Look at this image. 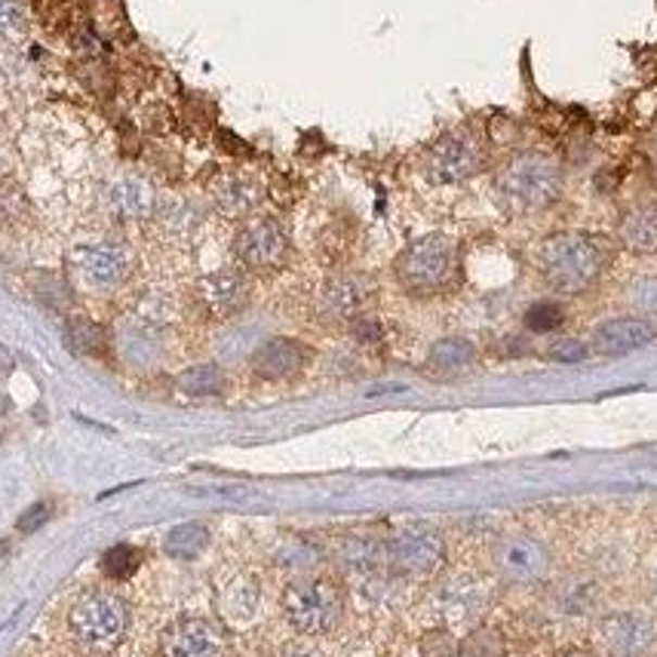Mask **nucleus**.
<instances>
[{"label": "nucleus", "instance_id": "1", "mask_svg": "<svg viewBox=\"0 0 657 657\" xmlns=\"http://www.w3.org/2000/svg\"><path fill=\"white\" fill-rule=\"evenodd\" d=\"M611 247L599 233H551L538 249V270L556 295H584L605 277Z\"/></svg>", "mask_w": 657, "mask_h": 657}, {"label": "nucleus", "instance_id": "2", "mask_svg": "<svg viewBox=\"0 0 657 657\" xmlns=\"http://www.w3.org/2000/svg\"><path fill=\"white\" fill-rule=\"evenodd\" d=\"M132 611L121 593L92 586L84 590L65 615V630L74 648L87 657H111L129 636Z\"/></svg>", "mask_w": 657, "mask_h": 657}, {"label": "nucleus", "instance_id": "3", "mask_svg": "<svg viewBox=\"0 0 657 657\" xmlns=\"http://www.w3.org/2000/svg\"><path fill=\"white\" fill-rule=\"evenodd\" d=\"M495 191L516 213L551 210L563 197V166L544 151H522L497 169Z\"/></svg>", "mask_w": 657, "mask_h": 657}, {"label": "nucleus", "instance_id": "4", "mask_svg": "<svg viewBox=\"0 0 657 657\" xmlns=\"http://www.w3.org/2000/svg\"><path fill=\"white\" fill-rule=\"evenodd\" d=\"M462 270L458 243L445 233H425L412 240L393 262V277L409 295L427 299L452 289Z\"/></svg>", "mask_w": 657, "mask_h": 657}, {"label": "nucleus", "instance_id": "5", "mask_svg": "<svg viewBox=\"0 0 657 657\" xmlns=\"http://www.w3.org/2000/svg\"><path fill=\"white\" fill-rule=\"evenodd\" d=\"M286 623L302 636H326L344 618V590L332 578H299L283 590Z\"/></svg>", "mask_w": 657, "mask_h": 657}, {"label": "nucleus", "instance_id": "6", "mask_svg": "<svg viewBox=\"0 0 657 657\" xmlns=\"http://www.w3.org/2000/svg\"><path fill=\"white\" fill-rule=\"evenodd\" d=\"M388 547V571L396 578H430L443 569L445 541L433 526H406Z\"/></svg>", "mask_w": 657, "mask_h": 657}, {"label": "nucleus", "instance_id": "7", "mask_svg": "<svg viewBox=\"0 0 657 657\" xmlns=\"http://www.w3.org/2000/svg\"><path fill=\"white\" fill-rule=\"evenodd\" d=\"M485 166V151L477 136L455 129L445 132L440 142H433V148L427 151L425 173L430 181L437 185H462L470 181L473 176H480Z\"/></svg>", "mask_w": 657, "mask_h": 657}, {"label": "nucleus", "instance_id": "8", "mask_svg": "<svg viewBox=\"0 0 657 657\" xmlns=\"http://www.w3.org/2000/svg\"><path fill=\"white\" fill-rule=\"evenodd\" d=\"M289 255V233L274 215H252L233 237V258L243 270H274Z\"/></svg>", "mask_w": 657, "mask_h": 657}, {"label": "nucleus", "instance_id": "9", "mask_svg": "<svg viewBox=\"0 0 657 657\" xmlns=\"http://www.w3.org/2000/svg\"><path fill=\"white\" fill-rule=\"evenodd\" d=\"M72 270L92 292H114L129 280L132 255L121 243H84L72 252Z\"/></svg>", "mask_w": 657, "mask_h": 657}, {"label": "nucleus", "instance_id": "10", "mask_svg": "<svg viewBox=\"0 0 657 657\" xmlns=\"http://www.w3.org/2000/svg\"><path fill=\"white\" fill-rule=\"evenodd\" d=\"M495 569L510 584H541L551 574V551L532 534H507L497 541Z\"/></svg>", "mask_w": 657, "mask_h": 657}, {"label": "nucleus", "instance_id": "11", "mask_svg": "<svg viewBox=\"0 0 657 657\" xmlns=\"http://www.w3.org/2000/svg\"><path fill=\"white\" fill-rule=\"evenodd\" d=\"M161 657H225L228 636L210 618H178L161 633Z\"/></svg>", "mask_w": 657, "mask_h": 657}, {"label": "nucleus", "instance_id": "12", "mask_svg": "<svg viewBox=\"0 0 657 657\" xmlns=\"http://www.w3.org/2000/svg\"><path fill=\"white\" fill-rule=\"evenodd\" d=\"M605 657H648L657 642V627L640 611L605 615L596 630Z\"/></svg>", "mask_w": 657, "mask_h": 657}, {"label": "nucleus", "instance_id": "13", "mask_svg": "<svg viewBox=\"0 0 657 657\" xmlns=\"http://www.w3.org/2000/svg\"><path fill=\"white\" fill-rule=\"evenodd\" d=\"M249 277L243 267H222L206 277H200L197 283V302L203 304V311L215 320H228L237 317L249 304Z\"/></svg>", "mask_w": 657, "mask_h": 657}, {"label": "nucleus", "instance_id": "14", "mask_svg": "<svg viewBox=\"0 0 657 657\" xmlns=\"http://www.w3.org/2000/svg\"><path fill=\"white\" fill-rule=\"evenodd\" d=\"M307 348L302 341L286 336H274L258 341V348L249 354V369L262 381H286L295 378L307 366Z\"/></svg>", "mask_w": 657, "mask_h": 657}, {"label": "nucleus", "instance_id": "15", "mask_svg": "<svg viewBox=\"0 0 657 657\" xmlns=\"http://www.w3.org/2000/svg\"><path fill=\"white\" fill-rule=\"evenodd\" d=\"M375 295V286L363 274H338L326 280L320 292V311L332 320H359L363 311L369 307Z\"/></svg>", "mask_w": 657, "mask_h": 657}, {"label": "nucleus", "instance_id": "16", "mask_svg": "<svg viewBox=\"0 0 657 657\" xmlns=\"http://www.w3.org/2000/svg\"><path fill=\"white\" fill-rule=\"evenodd\" d=\"M157 191L142 176H121L108 185L105 206L117 222H148L157 213Z\"/></svg>", "mask_w": 657, "mask_h": 657}, {"label": "nucleus", "instance_id": "17", "mask_svg": "<svg viewBox=\"0 0 657 657\" xmlns=\"http://www.w3.org/2000/svg\"><path fill=\"white\" fill-rule=\"evenodd\" d=\"M489 605V590L470 574H455L437 590V608L448 623H473Z\"/></svg>", "mask_w": 657, "mask_h": 657}, {"label": "nucleus", "instance_id": "18", "mask_svg": "<svg viewBox=\"0 0 657 657\" xmlns=\"http://www.w3.org/2000/svg\"><path fill=\"white\" fill-rule=\"evenodd\" d=\"M657 326L648 317H615L596 326L593 332V351L603 356H623L652 344Z\"/></svg>", "mask_w": 657, "mask_h": 657}, {"label": "nucleus", "instance_id": "19", "mask_svg": "<svg viewBox=\"0 0 657 657\" xmlns=\"http://www.w3.org/2000/svg\"><path fill=\"white\" fill-rule=\"evenodd\" d=\"M262 200H265V191L255 178L240 176V173L215 178L213 203L215 210L228 218H252V213L262 206Z\"/></svg>", "mask_w": 657, "mask_h": 657}, {"label": "nucleus", "instance_id": "20", "mask_svg": "<svg viewBox=\"0 0 657 657\" xmlns=\"http://www.w3.org/2000/svg\"><path fill=\"white\" fill-rule=\"evenodd\" d=\"M618 243L633 255H657V203H640L621 215Z\"/></svg>", "mask_w": 657, "mask_h": 657}, {"label": "nucleus", "instance_id": "21", "mask_svg": "<svg viewBox=\"0 0 657 657\" xmlns=\"http://www.w3.org/2000/svg\"><path fill=\"white\" fill-rule=\"evenodd\" d=\"M218 608L231 623H249L262 608V586L252 574H237L218 593Z\"/></svg>", "mask_w": 657, "mask_h": 657}, {"label": "nucleus", "instance_id": "22", "mask_svg": "<svg viewBox=\"0 0 657 657\" xmlns=\"http://www.w3.org/2000/svg\"><path fill=\"white\" fill-rule=\"evenodd\" d=\"M596 603H599V586L581 574L559 581L553 590V608L566 618H586L596 608Z\"/></svg>", "mask_w": 657, "mask_h": 657}, {"label": "nucleus", "instance_id": "23", "mask_svg": "<svg viewBox=\"0 0 657 657\" xmlns=\"http://www.w3.org/2000/svg\"><path fill=\"white\" fill-rule=\"evenodd\" d=\"M161 336L154 326H142V323H129L124 332H121V356H124L129 366L136 369H148L161 359Z\"/></svg>", "mask_w": 657, "mask_h": 657}, {"label": "nucleus", "instance_id": "24", "mask_svg": "<svg viewBox=\"0 0 657 657\" xmlns=\"http://www.w3.org/2000/svg\"><path fill=\"white\" fill-rule=\"evenodd\" d=\"M473 363H477V348H473V341H467L462 336L440 338L427 354V366L437 375L467 372Z\"/></svg>", "mask_w": 657, "mask_h": 657}, {"label": "nucleus", "instance_id": "25", "mask_svg": "<svg viewBox=\"0 0 657 657\" xmlns=\"http://www.w3.org/2000/svg\"><path fill=\"white\" fill-rule=\"evenodd\" d=\"M213 532L206 522H181L176 529H169L163 538V553L173 559H197L200 553L210 547Z\"/></svg>", "mask_w": 657, "mask_h": 657}, {"label": "nucleus", "instance_id": "26", "mask_svg": "<svg viewBox=\"0 0 657 657\" xmlns=\"http://www.w3.org/2000/svg\"><path fill=\"white\" fill-rule=\"evenodd\" d=\"M176 388L185 396H197V400H206V396H218L225 391V369L218 363H197L188 366L185 372H178Z\"/></svg>", "mask_w": 657, "mask_h": 657}, {"label": "nucleus", "instance_id": "27", "mask_svg": "<svg viewBox=\"0 0 657 657\" xmlns=\"http://www.w3.org/2000/svg\"><path fill=\"white\" fill-rule=\"evenodd\" d=\"M99 569H102L108 581H129L136 571L142 569V551L132 547V544H117V547L105 551Z\"/></svg>", "mask_w": 657, "mask_h": 657}, {"label": "nucleus", "instance_id": "28", "mask_svg": "<svg viewBox=\"0 0 657 657\" xmlns=\"http://www.w3.org/2000/svg\"><path fill=\"white\" fill-rule=\"evenodd\" d=\"M507 642L495 627H473L462 642H458V655L462 657H504Z\"/></svg>", "mask_w": 657, "mask_h": 657}, {"label": "nucleus", "instance_id": "29", "mask_svg": "<svg viewBox=\"0 0 657 657\" xmlns=\"http://www.w3.org/2000/svg\"><path fill=\"white\" fill-rule=\"evenodd\" d=\"M274 559H277V566H283L289 571H311L323 556L307 538H286L283 547L274 553Z\"/></svg>", "mask_w": 657, "mask_h": 657}, {"label": "nucleus", "instance_id": "30", "mask_svg": "<svg viewBox=\"0 0 657 657\" xmlns=\"http://www.w3.org/2000/svg\"><path fill=\"white\" fill-rule=\"evenodd\" d=\"M68 344H72L77 354H99V351H105L108 332L102 326H96V323L74 320L68 326Z\"/></svg>", "mask_w": 657, "mask_h": 657}, {"label": "nucleus", "instance_id": "31", "mask_svg": "<svg viewBox=\"0 0 657 657\" xmlns=\"http://www.w3.org/2000/svg\"><path fill=\"white\" fill-rule=\"evenodd\" d=\"M566 320L563 307L556 302H534L529 311H526V329L534 332V336H551Z\"/></svg>", "mask_w": 657, "mask_h": 657}, {"label": "nucleus", "instance_id": "32", "mask_svg": "<svg viewBox=\"0 0 657 657\" xmlns=\"http://www.w3.org/2000/svg\"><path fill=\"white\" fill-rule=\"evenodd\" d=\"M418 652H421V657H452L458 655V640L445 627H437V630H427L421 636Z\"/></svg>", "mask_w": 657, "mask_h": 657}, {"label": "nucleus", "instance_id": "33", "mask_svg": "<svg viewBox=\"0 0 657 657\" xmlns=\"http://www.w3.org/2000/svg\"><path fill=\"white\" fill-rule=\"evenodd\" d=\"M25 28V7L18 0H0V35H18Z\"/></svg>", "mask_w": 657, "mask_h": 657}, {"label": "nucleus", "instance_id": "34", "mask_svg": "<svg viewBox=\"0 0 657 657\" xmlns=\"http://www.w3.org/2000/svg\"><path fill=\"white\" fill-rule=\"evenodd\" d=\"M50 514H53V507L50 504H35V507H28L25 514L18 516V532H37L47 519H50Z\"/></svg>", "mask_w": 657, "mask_h": 657}, {"label": "nucleus", "instance_id": "35", "mask_svg": "<svg viewBox=\"0 0 657 657\" xmlns=\"http://www.w3.org/2000/svg\"><path fill=\"white\" fill-rule=\"evenodd\" d=\"M553 359H559V363H581L586 356V344L581 341H574V338H566V341H556L551 348Z\"/></svg>", "mask_w": 657, "mask_h": 657}, {"label": "nucleus", "instance_id": "36", "mask_svg": "<svg viewBox=\"0 0 657 657\" xmlns=\"http://www.w3.org/2000/svg\"><path fill=\"white\" fill-rule=\"evenodd\" d=\"M277 657H326L317 648V645H311V642H289L280 648V655Z\"/></svg>", "mask_w": 657, "mask_h": 657}, {"label": "nucleus", "instance_id": "37", "mask_svg": "<svg viewBox=\"0 0 657 657\" xmlns=\"http://www.w3.org/2000/svg\"><path fill=\"white\" fill-rule=\"evenodd\" d=\"M559 657H596V655H590V652H578V648H571V652H566V655H559Z\"/></svg>", "mask_w": 657, "mask_h": 657}, {"label": "nucleus", "instance_id": "38", "mask_svg": "<svg viewBox=\"0 0 657 657\" xmlns=\"http://www.w3.org/2000/svg\"><path fill=\"white\" fill-rule=\"evenodd\" d=\"M655 581H657V578H655Z\"/></svg>", "mask_w": 657, "mask_h": 657}]
</instances>
